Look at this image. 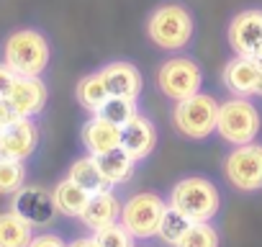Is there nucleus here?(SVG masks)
<instances>
[{"instance_id": "nucleus-16", "label": "nucleus", "mask_w": 262, "mask_h": 247, "mask_svg": "<svg viewBox=\"0 0 262 247\" xmlns=\"http://www.w3.org/2000/svg\"><path fill=\"white\" fill-rule=\"evenodd\" d=\"M82 145L88 150V155L98 157L103 152H111L116 147H121V127L105 121L103 116L93 113L85 123H82Z\"/></svg>"}, {"instance_id": "nucleus-25", "label": "nucleus", "mask_w": 262, "mask_h": 247, "mask_svg": "<svg viewBox=\"0 0 262 247\" xmlns=\"http://www.w3.org/2000/svg\"><path fill=\"white\" fill-rule=\"evenodd\" d=\"M190 224H193V221H188L178 209H172V206L167 203V209H165V214H162V221H160V229H157V239H162L165 244L175 247L178 239L185 234V229H188Z\"/></svg>"}, {"instance_id": "nucleus-20", "label": "nucleus", "mask_w": 262, "mask_h": 247, "mask_svg": "<svg viewBox=\"0 0 262 247\" xmlns=\"http://www.w3.org/2000/svg\"><path fill=\"white\" fill-rule=\"evenodd\" d=\"M34 224L18 216L13 209L0 211V247H29L34 239Z\"/></svg>"}, {"instance_id": "nucleus-24", "label": "nucleus", "mask_w": 262, "mask_h": 247, "mask_svg": "<svg viewBox=\"0 0 262 247\" xmlns=\"http://www.w3.org/2000/svg\"><path fill=\"white\" fill-rule=\"evenodd\" d=\"M137 113H139L137 100H128V98H121V95H108L105 103H103L100 111H98V116H103L105 121L116 123V127H123V123H128Z\"/></svg>"}, {"instance_id": "nucleus-18", "label": "nucleus", "mask_w": 262, "mask_h": 247, "mask_svg": "<svg viewBox=\"0 0 262 247\" xmlns=\"http://www.w3.org/2000/svg\"><path fill=\"white\" fill-rule=\"evenodd\" d=\"M67 178H70L72 183H77V186H80L82 191H88V193H100V191L113 188V186L103 178V173H100V168H98V162H95L93 155L75 157L72 165H70V170H67Z\"/></svg>"}, {"instance_id": "nucleus-28", "label": "nucleus", "mask_w": 262, "mask_h": 247, "mask_svg": "<svg viewBox=\"0 0 262 247\" xmlns=\"http://www.w3.org/2000/svg\"><path fill=\"white\" fill-rule=\"evenodd\" d=\"M29 247H67V242L57 232H41V234H34Z\"/></svg>"}, {"instance_id": "nucleus-6", "label": "nucleus", "mask_w": 262, "mask_h": 247, "mask_svg": "<svg viewBox=\"0 0 262 247\" xmlns=\"http://www.w3.org/2000/svg\"><path fill=\"white\" fill-rule=\"evenodd\" d=\"M157 88L172 103L185 100L203 90V67L188 54H172L157 67Z\"/></svg>"}, {"instance_id": "nucleus-30", "label": "nucleus", "mask_w": 262, "mask_h": 247, "mask_svg": "<svg viewBox=\"0 0 262 247\" xmlns=\"http://www.w3.org/2000/svg\"><path fill=\"white\" fill-rule=\"evenodd\" d=\"M21 116L16 113V108L11 106L8 98H0V132H3L6 127H11L13 121H18Z\"/></svg>"}, {"instance_id": "nucleus-19", "label": "nucleus", "mask_w": 262, "mask_h": 247, "mask_svg": "<svg viewBox=\"0 0 262 247\" xmlns=\"http://www.w3.org/2000/svg\"><path fill=\"white\" fill-rule=\"evenodd\" d=\"M52 198H54V206H57V214L62 216H70V219H77L90 198L88 191H82L77 183H72L70 178H62L54 188H52Z\"/></svg>"}, {"instance_id": "nucleus-27", "label": "nucleus", "mask_w": 262, "mask_h": 247, "mask_svg": "<svg viewBox=\"0 0 262 247\" xmlns=\"http://www.w3.org/2000/svg\"><path fill=\"white\" fill-rule=\"evenodd\" d=\"M93 239L98 247H137L134 237L128 234V229L121 224V221H113L108 227H100V229H93Z\"/></svg>"}, {"instance_id": "nucleus-8", "label": "nucleus", "mask_w": 262, "mask_h": 247, "mask_svg": "<svg viewBox=\"0 0 262 247\" xmlns=\"http://www.w3.org/2000/svg\"><path fill=\"white\" fill-rule=\"evenodd\" d=\"M224 178L242 193L262 191V145H236L224 157Z\"/></svg>"}, {"instance_id": "nucleus-23", "label": "nucleus", "mask_w": 262, "mask_h": 247, "mask_svg": "<svg viewBox=\"0 0 262 247\" xmlns=\"http://www.w3.org/2000/svg\"><path fill=\"white\" fill-rule=\"evenodd\" d=\"M175 247H221V234L211 221H193Z\"/></svg>"}, {"instance_id": "nucleus-32", "label": "nucleus", "mask_w": 262, "mask_h": 247, "mask_svg": "<svg viewBox=\"0 0 262 247\" xmlns=\"http://www.w3.org/2000/svg\"><path fill=\"white\" fill-rule=\"evenodd\" d=\"M252 59H254V62H257V65H259V70H262V49H259V52H257V54H254V57H252Z\"/></svg>"}, {"instance_id": "nucleus-22", "label": "nucleus", "mask_w": 262, "mask_h": 247, "mask_svg": "<svg viewBox=\"0 0 262 247\" xmlns=\"http://www.w3.org/2000/svg\"><path fill=\"white\" fill-rule=\"evenodd\" d=\"M95 162H98V168H100L103 178H105L111 186H121V183L131 180V175H134V168H137V162L131 160L121 147H116V150H111V152L98 155V157H95Z\"/></svg>"}, {"instance_id": "nucleus-17", "label": "nucleus", "mask_w": 262, "mask_h": 247, "mask_svg": "<svg viewBox=\"0 0 262 247\" xmlns=\"http://www.w3.org/2000/svg\"><path fill=\"white\" fill-rule=\"evenodd\" d=\"M90 232L93 229H100V227H108L113 221L121 219V201L118 196L113 193V188L108 191H100V193H90L82 214L77 216Z\"/></svg>"}, {"instance_id": "nucleus-3", "label": "nucleus", "mask_w": 262, "mask_h": 247, "mask_svg": "<svg viewBox=\"0 0 262 247\" xmlns=\"http://www.w3.org/2000/svg\"><path fill=\"white\" fill-rule=\"evenodd\" d=\"M167 203L188 221H213L221 209V193L211 178L185 175L170 188Z\"/></svg>"}, {"instance_id": "nucleus-7", "label": "nucleus", "mask_w": 262, "mask_h": 247, "mask_svg": "<svg viewBox=\"0 0 262 247\" xmlns=\"http://www.w3.org/2000/svg\"><path fill=\"white\" fill-rule=\"evenodd\" d=\"M167 209V201L155 193V191H142L134 193L121 203V224L128 229V234L134 239H152L157 237L162 214Z\"/></svg>"}, {"instance_id": "nucleus-12", "label": "nucleus", "mask_w": 262, "mask_h": 247, "mask_svg": "<svg viewBox=\"0 0 262 247\" xmlns=\"http://www.w3.org/2000/svg\"><path fill=\"white\" fill-rule=\"evenodd\" d=\"M157 139H160V134H157L155 121L149 116H144V113H137L128 123L121 127V150L134 162L147 160L155 152Z\"/></svg>"}, {"instance_id": "nucleus-10", "label": "nucleus", "mask_w": 262, "mask_h": 247, "mask_svg": "<svg viewBox=\"0 0 262 247\" xmlns=\"http://www.w3.org/2000/svg\"><path fill=\"white\" fill-rule=\"evenodd\" d=\"M41 142V129L34 118H18L0 132V157L26 162Z\"/></svg>"}, {"instance_id": "nucleus-33", "label": "nucleus", "mask_w": 262, "mask_h": 247, "mask_svg": "<svg viewBox=\"0 0 262 247\" xmlns=\"http://www.w3.org/2000/svg\"><path fill=\"white\" fill-rule=\"evenodd\" d=\"M254 95H262V77H259V83H257V93Z\"/></svg>"}, {"instance_id": "nucleus-1", "label": "nucleus", "mask_w": 262, "mask_h": 247, "mask_svg": "<svg viewBox=\"0 0 262 247\" xmlns=\"http://www.w3.org/2000/svg\"><path fill=\"white\" fill-rule=\"evenodd\" d=\"M144 34L157 49L175 54L190 47L195 36V18L188 6L167 0V3L152 8V13L144 21Z\"/></svg>"}, {"instance_id": "nucleus-15", "label": "nucleus", "mask_w": 262, "mask_h": 247, "mask_svg": "<svg viewBox=\"0 0 262 247\" xmlns=\"http://www.w3.org/2000/svg\"><path fill=\"white\" fill-rule=\"evenodd\" d=\"M262 77V70L259 65L252 59V57H242V54H234L224 72H221V80H224V88L231 93V95H242V98H252L257 93V83Z\"/></svg>"}, {"instance_id": "nucleus-26", "label": "nucleus", "mask_w": 262, "mask_h": 247, "mask_svg": "<svg viewBox=\"0 0 262 247\" xmlns=\"http://www.w3.org/2000/svg\"><path fill=\"white\" fill-rule=\"evenodd\" d=\"M26 183V165L21 160L0 157V196H13Z\"/></svg>"}, {"instance_id": "nucleus-31", "label": "nucleus", "mask_w": 262, "mask_h": 247, "mask_svg": "<svg viewBox=\"0 0 262 247\" xmlns=\"http://www.w3.org/2000/svg\"><path fill=\"white\" fill-rule=\"evenodd\" d=\"M67 247H98V244H95V239L90 234V237H75L72 242H67Z\"/></svg>"}, {"instance_id": "nucleus-21", "label": "nucleus", "mask_w": 262, "mask_h": 247, "mask_svg": "<svg viewBox=\"0 0 262 247\" xmlns=\"http://www.w3.org/2000/svg\"><path fill=\"white\" fill-rule=\"evenodd\" d=\"M108 95H111V93H108V85H105L100 70L82 75V77L77 80V85H75V98H77V103H80L85 111H90V113H98Z\"/></svg>"}, {"instance_id": "nucleus-5", "label": "nucleus", "mask_w": 262, "mask_h": 247, "mask_svg": "<svg viewBox=\"0 0 262 247\" xmlns=\"http://www.w3.org/2000/svg\"><path fill=\"white\" fill-rule=\"evenodd\" d=\"M216 118H219V100L203 90L172 106V127L178 129V134L193 142H203L216 132Z\"/></svg>"}, {"instance_id": "nucleus-4", "label": "nucleus", "mask_w": 262, "mask_h": 247, "mask_svg": "<svg viewBox=\"0 0 262 247\" xmlns=\"http://www.w3.org/2000/svg\"><path fill=\"white\" fill-rule=\"evenodd\" d=\"M262 129L259 108L242 95H234L224 103H219V118H216V134L226 145H249L257 139Z\"/></svg>"}, {"instance_id": "nucleus-9", "label": "nucleus", "mask_w": 262, "mask_h": 247, "mask_svg": "<svg viewBox=\"0 0 262 247\" xmlns=\"http://www.w3.org/2000/svg\"><path fill=\"white\" fill-rule=\"evenodd\" d=\"M226 42L234 54L254 57L262 49V8L239 11L226 29Z\"/></svg>"}, {"instance_id": "nucleus-13", "label": "nucleus", "mask_w": 262, "mask_h": 247, "mask_svg": "<svg viewBox=\"0 0 262 247\" xmlns=\"http://www.w3.org/2000/svg\"><path fill=\"white\" fill-rule=\"evenodd\" d=\"M100 75H103L111 95H121V98H128V100H139L142 93H144V75H142V70L134 62H128V59L105 62L100 67Z\"/></svg>"}, {"instance_id": "nucleus-14", "label": "nucleus", "mask_w": 262, "mask_h": 247, "mask_svg": "<svg viewBox=\"0 0 262 247\" xmlns=\"http://www.w3.org/2000/svg\"><path fill=\"white\" fill-rule=\"evenodd\" d=\"M11 106L16 108L18 116L24 118H36L44 108H47V100H49V88L44 83V77H24L18 75L13 88H11V95H8Z\"/></svg>"}, {"instance_id": "nucleus-11", "label": "nucleus", "mask_w": 262, "mask_h": 247, "mask_svg": "<svg viewBox=\"0 0 262 247\" xmlns=\"http://www.w3.org/2000/svg\"><path fill=\"white\" fill-rule=\"evenodd\" d=\"M11 209L34 227L52 224V219L57 216L52 191H47L44 186H21L11 196Z\"/></svg>"}, {"instance_id": "nucleus-2", "label": "nucleus", "mask_w": 262, "mask_h": 247, "mask_svg": "<svg viewBox=\"0 0 262 247\" xmlns=\"http://www.w3.org/2000/svg\"><path fill=\"white\" fill-rule=\"evenodd\" d=\"M3 62L24 77H44L52 62V44L41 29L24 26L6 36L3 42Z\"/></svg>"}, {"instance_id": "nucleus-29", "label": "nucleus", "mask_w": 262, "mask_h": 247, "mask_svg": "<svg viewBox=\"0 0 262 247\" xmlns=\"http://www.w3.org/2000/svg\"><path fill=\"white\" fill-rule=\"evenodd\" d=\"M16 77H18V75H16L6 62H0V98H8V95H11V88H13Z\"/></svg>"}]
</instances>
